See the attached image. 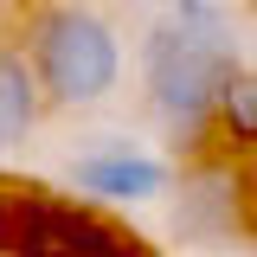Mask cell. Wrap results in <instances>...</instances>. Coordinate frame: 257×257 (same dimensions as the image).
<instances>
[{
    "instance_id": "obj_2",
    "label": "cell",
    "mask_w": 257,
    "mask_h": 257,
    "mask_svg": "<svg viewBox=\"0 0 257 257\" xmlns=\"http://www.w3.org/2000/svg\"><path fill=\"white\" fill-rule=\"evenodd\" d=\"M244 58L206 52L193 32H180L167 13H155L135 39V77H142V109L161 128V142L180 161L212 148V109H219L225 77H238Z\"/></svg>"
},
{
    "instance_id": "obj_6",
    "label": "cell",
    "mask_w": 257,
    "mask_h": 257,
    "mask_svg": "<svg viewBox=\"0 0 257 257\" xmlns=\"http://www.w3.org/2000/svg\"><path fill=\"white\" fill-rule=\"evenodd\" d=\"M212 148L231 161H257V71L244 64L238 77H225L219 109H212Z\"/></svg>"
},
{
    "instance_id": "obj_4",
    "label": "cell",
    "mask_w": 257,
    "mask_h": 257,
    "mask_svg": "<svg viewBox=\"0 0 257 257\" xmlns=\"http://www.w3.org/2000/svg\"><path fill=\"white\" fill-rule=\"evenodd\" d=\"M64 180L90 199H109V206H155L174 187V155H155L128 135H109V142L77 148L64 161Z\"/></svg>"
},
{
    "instance_id": "obj_10",
    "label": "cell",
    "mask_w": 257,
    "mask_h": 257,
    "mask_svg": "<svg viewBox=\"0 0 257 257\" xmlns=\"http://www.w3.org/2000/svg\"><path fill=\"white\" fill-rule=\"evenodd\" d=\"M244 7H257V0H244Z\"/></svg>"
},
{
    "instance_id": "obj_7",
    "label": "cell",
    "mask_w": 257,
    "mask_h": 257,
    "mask_svg": "<svg viewBox=\"0 0 257 257\" xmlns=\"http://www.w3.org/2000/svg\"><path fill=\"white\" fill-rule=\"evenodd\" d=\"M244 225L257 238V161H244Z\"/></svg>"
},
{
    "instance_id": "obj_9",
    "label": "cell",
    "mask_w": 257,
    "mask_h": 257,
    "mask_svg": "<svg viewBox=\"0 0 257 257\" xmlns=\"http://www.w3.org/2000/svg\"><path fill=\"white\" fill-rule=\"evenodd\" d=\"M161 7H180V0H161Z\"/></svg>"
},
{
    "instance_id": "obj_3",
    "label": "cell",
    "mask_w": 257,
    "mask_h": 257,
    "mask_svg": "<svg viewBox=\"0 0 257 257\" xmlns=\"http://www.w3.org/2000/svg\"><path fill=\"white\" fill-rule=\"evenodd\" d=\"M161 206H167V231H174L180 251L225 257L251 238V225H244V161H231L225 148L180 161Z\"/></svg>"
},
{
    "instance_id": "obj_5",
    "label": "cell",
    "mask_w": 257,
    "mask_h": 257,
    "mask_svg": "<svg viewBox=\"0 0 257 257\" xmlns=\"http://www.w3.org/2000/svg\"><path fill=\"white\" fill-rule=\"evenodd\" d=\"M45 122V96L32 84V64L13 39H0V161L20 155Z\"/></svg>"
},
{
    "instance_id": "obj_1",
    "label": "cell",
    "mask_w": 257,
    "mask_h": 257,
    "mask_svg": "<svg viewBox=\"0 0 257 257\" xmlns=\"http://www.w3.org/2000/svg\"><path fill=\"white\" fill-rule=\"evenodd\" d=\"M45 109H103L128 77L122 26L90 0H26L20 39Z\"/></svg>"
},
{
    "instance_id": "obj_8",
    "label": "cell",
    "mask_w": 257,
    "mask_h": 257,
    "mask_svg": "<svg viewBox=\"0 0 257 257\" xmlns=\"http://www.w3.org/2000/svg\"><path fill=\"white\" fill-rule=\"evenodd\" d=\"M7 7H13V0H0V26H7Z\"/></svg>"
}]
</instances>
